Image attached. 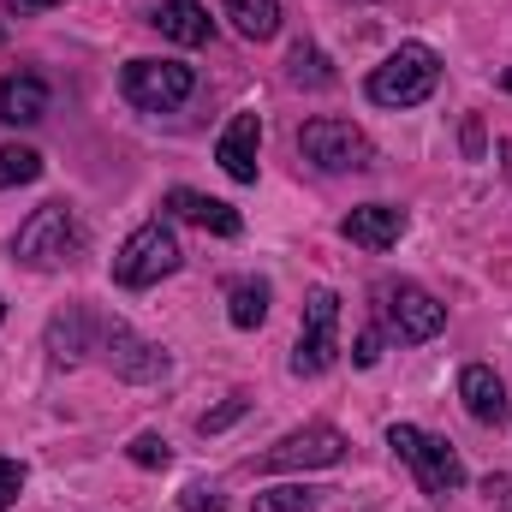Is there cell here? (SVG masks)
<instances>
[{
	"mask_svg": "<svg viewBox=\"0 0 512 512\" xmlns=\"http://www.w3.org/2000/svg\"><path fill=\"white\" fill-rule=\"evenodd\" d=\"M352 358H358V364L370 370V364L382 358V328H364V334H358V352H352Z\"/></svg>",
	"mask_w": 512,
	"mask_h": 512,
	"instance_id": "26",
	"label": "cell"
},
{
	"mask_svg": "<svg viewBox=\"0 0 512 512\" xmlns=\"http://www.w3.org/2000/svg\"><path fill=\"white\" fill-rule=\"evenodd\" d=\"M340 358V298L328 286H316L304 298V328H298V352H292V376H322Z\"/></svg>",
	"mask_w": 512,
	"mask_h": 512,
	"instance_id": "8",
	"label": "cell"
},
{
	"mask_svg": "<svg viewBox=\"0 0 512 512\" xmlns=\"http://www.w3.org/2000/svg\"><path fill=\"white\" fill-rule=\"evenodd\" d=\"M30 179H42V155H36L30 143H6V149H0V191L30 185Z\"/></svg>",
	"mask_w": 512,
	"mask_h": 512,
	"instance_id": "21",
	"label": "cell"
},
{
	"mask_svg": "<svg viewBox=\"0 0 512 512\" xmlns=\"http://www.w3.org/2000/svg\"><path fill=\"white\" fill-rule=\"evenodd\" d=\"M507 90H512V66H507Z\"/></svg>",
	"mask_w": 512,
	"mask_h": 512,
	"instance_id": "29",
	"label": "cell"
},
{
	"mask_svg": "<svg viewBox=\"0 0 512 512\" xmlns=\"http://www.w3.org/2000/svg\"><path fill=\"white\" fill-rule=\"evenodd\" d=\"M167 42H179V48H203L209 36H215V18H209V6L203 0H161V12L149 18Z\"/></svg>",
	"mask_w": 512,
	"mask_h": 512,
	"instance_id": "14",
	"label": "cell"
},
{
	"mask_svg": "<svg viewBox=\"0 0 512 512\" xmlns=\"http://www.w3.org/2000/svg\"><path fill=\"white\" fill-rule=\"evenodd\" d=\"M0 316H6V304H0Z\"/></svg>",
	"mask_w": 512,
	"mask_h": 512,
	"instance_id": "30",
	"label": "cell"
},
{
	"mask_svg": "<svg viewBox=\"0 0 512 512\" xmlns=\"http://www.w3.org/2000/svg\"><path fill=\"white\" fill-rule=\"evenodd\" d=\"M227 18L245 42H268L280 30V0H227Z\"/></svg>",
	"mask_w": 512,
	"mask_h": 512,
	"instance_id": "18",
	"label": "cell"
},
{
	"mask_svg": "<svg viewBox=\"0 0 512 512\" xmlns=\"http://www.w3.org/2000/svg\"><path fill=\"white\" fill-rule=\"evenodd\" d=\"M340 233H346L352 245H364V251H387V245L405 239V209H393V203H364V209H352V215L340 221Z\"/></svg>",
	"mask_w": 512,
	"mask_h": 512,
	"instance_id": "12",
	"label": "cell"
},
{
	"mask_svg": "<svg viewBox=\"0 0 512 512\" xmlns=\"http://www.w3.org/2000/svg\"><path fill=\"white\" fill-rule=\"evenodd\" d=\"M376 322H382V334H393L399 346H417V340H435L441 328H447V304H435L423 286H411V280H382L376 292Z\"/></svg>",
	"mask_w": 512,
	"mask_h": 512,
	"instance_id": "4",
	"label": "cell"
},
{
	"mask_svg": "<svg viewBox=\"0 0 512 512\" xmlns=\"http://www.w3.org/2000/svg\"><path fill=\"white\" fill-rule=\"evenodd\" d=\"M78 251H84V221H78L66 203H42V209L18 227V239H12V256H18L24 268H36V274L66 268Z\"/></svg>",
	"mask_w": 512,
	"mask_h": 512,
	"instance_id": "1",
	"label": "cell"
},
{
	"mask_svg": "<svg viewBox=\"0 0 512 512\" xmlns=\"http://www.w3.org/2000/svg\"><path fill=\"white\" fill-rule=\"evenodd\" d=\"M227 316H233V328H262L268 322V280H233L227 286Z\"/></svg>",
	"mask_w": 512,
	"mask_h": 512,
	"instance_id": "19",
	"label": "cell"
},
{
	"mask_svg": "<svg viewBox=\"0 0 512 512\" xmlns=\"http://www.w3.org/2000/svg\"><path fill=\"white\" fill-rule=\"evenodd\" d=\"M120 90L137 114H173L179 102H191L197 90V72L179 66V60H131L120 72Z\"/></svg>",
	"mask_w": 512,
	"mask_h": 512,
	"instance_id": "6",
	"label": "cell"
},
{
	"mask_svg": "<svg viewBox=\"0 0 512 512\" xmlns=\"http://www.w3.org/2000/svg\"><path fill=\"white\" fill-rule=\"evenodd\" d=\"M256 143H262V120H256V114H239L233 126L221 131V143H215V161L227 167V179L256 185Z\"/></svg>",
	"mask_w": 512,
	"mask_h": 512,
	"instance_id": "13",
	"label": "cell"
},
{
	"mask_svg": "<svg viewBox=\"0 0 512 512\" xmlns=\"http://www.w3.org/2000/svg\"><path fill=\"white\" fill-rule=\"evenodd\" d=\"M126 453H131V465H143V471H161V465L173 459V447H167L161 435H137V441H131Z\"/></svg>",
	"mask_w": 512,
	"mask_h": 512,
	"instance_id": "23",
	"label": "cell"
},
{
	"mask_svg": "<svg viewBox=\"0 0 512 512\" xmlns=\"http://www.w3.org/2000/svg\"><path fill=\"white\" fill-rule=\"evenodd\" d=\"M90 328H96V316L90 310H60L54 316V328H48V352H54V364H78L84 352H90Z\"/></svg>",
	"mask_w": 512,
	"mask_h": 512,
	"instance_id": "17",
	"label": "cell"
},
{
	"mask_svg": "<svg viewBox=\"0 0 512 512\" xmlns=\"http://www.w3.org/2000/svg\"><path fill=\"white\" fill-rule=\"evenodd\" d=\"M435 84H441V60H435V48L405 42V48H393L382 66L370 72V102H382V108H417V102L435 96Z\"/></svg>",
	"mask_w": 512,
	"mask_h": 512,
	"instance_id": "3",
	"label": "cell"
},
{
	"mask_svg": "<svg viewBox=\"0 0 512 512\" xmlns=\"http://www.w3.org/2000/svg\"><path fill=\"white\" fill-rule=\"evenodd\" d=\"M298 149L322 173H364L376 161V143L352 126V120H310V126L298 131Z\"/></svg>",
	"mask_w": 512,
	"mask_h": 512,
	"instance_id": "7",
	"label": "cell"
},
{
	"mask_svg": "<svg viewBox=\"0 0 512 512\" xmlns=\"http://www.w3.org/2000/svg\"><path fill=\"white\" fill-rule=\"evenodd\" d=\"M251 512H322V507H316V489L286 483V489H262Z\"/></svg>",
	"mask_w": 512,
	"mask_h": 512,
	"instance_id": "22",
	"label": "cell"
},
{
	"mask_svg": "<svg viewBox=\"0 0 512 512\" xmlns=\"http://www.w3.org/2000/svg\"><path fill=\"white\" fill-rule=\"evenodd\" d=\"M179 239H173V227H161V221H143L137 233H126V245L114 251V280L131 286V292H143V286H155V280H167V274H179Z\"/></svg>",
	"mask_w": 512,
	"mask_h": 512,
	"instance_id": "5",
	"label": "cell"
},
{
	"mask_svg": "<svg viewBox=\"0 0 512 512\" xmlns=\"http://www.w3.org/2000/svg\"><path fill=\"white\" fill-rule=\"evenodd\" d=\"M24 495V465L18 459H0V507H12Z\"/></svg>",
	"mask_w": 512,
	"mask_h": 512,
	"instance_id": "25",
	"label": "cell"
},
{
	"mask_svg": "<svg viewBox=\"0 0 512 512\" xmlns=\"http://www.w3.org/2000/svg\"><path fill=\"white\" fill-rule=\"evenodd\" d=\"M239 411H245V399H227L221 411H209V417H203V435H215V429H227V423H233Z\"/></svg>",
	"mask_w": 512,
	"mask_h": 512,
	"instance_id": "27",
	"label": "cell"
},
{
	"mask_svg": "<svg viewBox=\"0 0 512 512\" xmlns=\"http://www.w3.org/2000/svg\"><path fill=\"white\" fill-rule=\"evenodd\" d=\"M48 114V84L36 72H12L0 78V120L6 126H36Z\"/></svg>",
	"mask_w": 512,
	"mask_h": 512,
	"instance_id": "16",
	"label": "cell"
},
{
	"mask_svg": "<svg viewBox=\"0 0 512 512\" xmlns=\"http://www.w3.org/2000/svg\"><path fill=\"white\" fill-rule=\"evenodd\" d=\"M167 209H173L179 221H191V227L215 233V239H239V233H245L239 209H227L221 197H203V191H191V185H173V191H167Z\"/></svg>",
	"mask_w": 512,
	"mask_h": 512,
	"instance_id": "11",
	"label": "cell"
},
{
	"mask_svg": "<svg viewBox=\"0 0 512 512\" xmlns=\"http://www.w3.org/2000/svg\"><path fill=\"white\" fill-rule=\"evenodd\" d=\"M102 352H108L114 376H126V382H161L167 376V352L137 340L126 322H102Z\"/></svg>",
	"mask_w": 512,
	"mask_h": 512,
	"instance_id": "10",
	"label": "cell"
},
{
	"mask_svg": "<svg viewBox=\"0 0 512 512\" xmlns=\"http://www.w3.org/2000/svg\"><path fill=\"white\" fill-rule=\"evenodd\" d=\"M12 12H48V6H60V0H6Z\"/></svg>",
	"mask_w": 512,
	"mask_h": 512,
	"instance_id": "28",
	"label": "cell"
},
{
	"mask_svg": "<svg viewBox=\"0 0 512 512\" xmlns=\"http://www.w3.org/2000/svg\"><path fill=\"white\" fill-rule=\"evenodd\" d=\"M286 78H292L298 90H328V84H334V66H328V54H322V48L298 42V48H292V60H286Z\"/></svg>",
	"mask_w": 512,
	"mask_h": 512,
	"instance_id": "20",
	"label": "cell"
},
{
	"mask_svg": "<svg viewBox=\"0 0 512 512\" xmlns=\"http://www.w3.org/2000/svg\"><path fill=\"white\" fill-rule=\"evenodd\" d=\"M387 447H393L399 465H411V477H417L423 495H453L465 483V465H459L453 441H441V435H429L417 423H393L387 429Z\"/></svg>",
	"mask_w": 512,
	"mask_h": 512,
	"instance_id": "2",
	"label": "cell"
},
{
	"mask_svg": "<svg viewBox=\"0 0 512 512\" xmlns=\"http://www.w3.org/2000/svg\"><path fill=\"white\" fill-rule=\"evenodd\" d=\"M179 507H185V512H227V495H221V489H203V483H191V489L179 495Z\"/></svg>",
	"mask_w": 512,
	"mask_h": 512,
	"instance_id": "24",
	"label": "cell"
},
{
	"mask_svg": "<svg viewBox=\"0 0 512 512\" xmlns=\"http://www.w3.org/2000/svg\"><path fill=\"white\" fill-rule=\"evenodd\" d=\"M340 459H346V435L334 423H304V429L280 435L262 453V471H322V465H340Z\"/></svg>",
	"mask_w": 512,
	"mask_h": 512,
	"instance_id": "9",
	"label": "cell"
},
{
	"mask_svg": "<svg viewBox=\"0 0 512 512\" xmlns=\"http://www.w3.org/2000/svg\"><path fill=\"white\" fill-rule=\"evenodd\" d=\"M459 399H465V411H471L483 429H501V423H507V387H501V376H495L489 364H471V370L459 376Z\"/></svg>",
	"mask_w": 512,
	"mask_h": 512,
	"instance_id": "15",
	"label": "cell"
}]
</instances>
